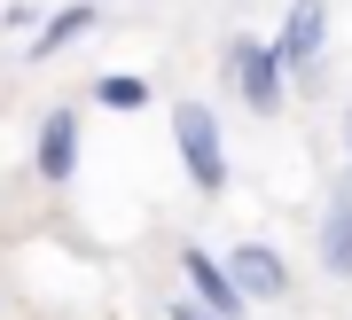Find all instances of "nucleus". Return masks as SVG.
Returning a JSON list of instances; mask_svg holds the SVG:
<instances>
[{
  "label": "nucleus",
  "instance_id": "1",
  "mask_svg": "<svg viewBox=\"0 0 352 320\" xmlns=\"http://www.w3.org/2000/svg\"><path fill=\"white\" fill-rule=\"evenodd\" d=\"M212 71H219V94L243 102L251 117H282L289 110V78H282L274 47H266V32H227Z\"/></svg>",
  "mask_w": 352,
  "mask_h": 320
},
{
  "label": "nucleus",
  "instance_id": "2",
  "mask_svg": "<svg viewBox=\"0 0 352 320\" xmlns=\"http://www.w3.org/2000/svg\"><path fill=\"white\" fill-rule=\"evenodd\" d=\"M329 24H337L329 0H282V24L266 32V47H274L289 94H314L321 78H329Z\"/></svg>",
  "mask_w": 352,
  "mask_h": 320
},
{
  "label": "nucleus",
  "instance_id": "3",
  "mask_svg": "<svg viewBox=\"0 0 352 320\" xmlns=\"http://www.w3.org/2000/svg\"><path fill=\"white\" fill-rule=\"evenodd\" d=\"M173 157H180V172H188L196 196H227L235 157H227V125H219L212 102H188V94L173 102Z\"/></svg>",
  "mask_w": 352,
  "mask_h": 320
},
{
  "label": "nucleus",
  "instance_id": "4",
  "mask_svg": "<svg viewBox=\"0 0 352 320\" xmlns=\"http://www.w3.org/2000/svg\"><path fill=\"white\" fill-rule=\"evenodd\" d=\"M219 266H227V282L243 289V305H289V297H298V266H289V250H282V242H266V234H243V242H227V250H219Z\"/></svg>",
  "mask_w": 352,
  "mask_h": 320
},
{
  "label": "nucleus",
  "instance_id": "5",
  "mask_svg": "<svg viewBox=\"0 0 352 320\" xmlns=\"http://www.w3.org/2000/svg\"><path fill=\"white\" fill-rule=\"evenodd\" d=\"M78 164H87V117H78V102L39 110V125H32V180L39 187H71Z\"/></svg>",
  "mask_w": 352,
  "mask_h": 320
},
{
  "label": "nucleus",
  "instance_id": "6",
  "mask_svg": "<svg viewBox=\"0 0 352 320\" xmlns=\"http://www.w3.org/2000/svg\"><path fill=\"white\" fill-rule=\"evenodd\" d=\"M180 297L204 305L212 320H251V305H243V289L227 282V266H219L212 242H180Z\"/></svg>",
  "mask_w": 352,
  "mask_h": 320
},
{
  "label": "nucleus",
  "instance_id": "7",
  "mask_svg": "<svg viewBox=\"0 0 352 320\" xmlns=\"http://www.w3.org/2000/svg\"><path fill=\"white\" fill-rule=\"evenodd\" d=\"M314 258L329 282H352V172L329 180V203H321V227H314Z\"/></svg>",
  "mask_w": 352,
  "mask_h": 320
},
{
  "label": "nucleus",
  "instance_id": "8",
  "mask_svg": "<svg viewBox=\"0 0 352 320\" xmlns=\"http://www.w3.org/2000/svg\"><path fill=\"white\" fill-rule=\"evenodd\" d=\"M94 24H102V0H63V8H47L32 24V39H24V62H55L63 47H78Z\"/></svg>",
  "mask_w": 352,
  "mask_h": 320
},
{
  "label": "nucleus",
  "instance_id": "9",
  "mask_svg": "<svg viewBox=\"0 0 352 320\" xmlns=\"http://www.w3.org/2000/svg\"><path fill=\"white\" fill-rule=\"evenodd\" d=\"M87 102L110 110V117H141V110H149V78H141V71H102L87 87Z\"/></svg>",
  "mask_w": 352,
  "mask_h": 320
},
{
  "label": "nucleus",
  "instance_id": "10",
  "mask_svg": "<svg viewBox=\"0 0 352 320\" xmlns=\"http://www.w3.org/2000/svg\"><path fill=\"white\" fill-rule=\"evenodd\" d=\"M0 24H8V32H32V24H39V0H16V8L0 16Z\"/></svg>",
  "mask_w": 352,
  "mask_h": 320
},
{
  "label": "nucleus",
  "instance_id": "11",
  "mask_svg": "<svg viewBox=\"0 0 352 320\" xmlns=\"http://www.w3.org/2000/svg\"><path fill=\"white\" fill-rule=\"evenodd\" d=\"M337 141H344V164H337V172H352V94H344V110H337Z\"/></svg>",
  "mask_w": 352,
  "mask_h": 320
},
{
  "label": "nucleus",
  "instance_id": "12",
  "mask_svg": "<svg viewBox=\"0 0 352 320\" xmlns=\"http://www.w3.org/2000/svg\"><path fill=\"white\" fill-rule=\"evenodd\" d=\"M164 320H212L204 305H188V297H164Z\"/></svg>",
  "mask_w": 352,
  "mask_h": 320
}]
</instances>
